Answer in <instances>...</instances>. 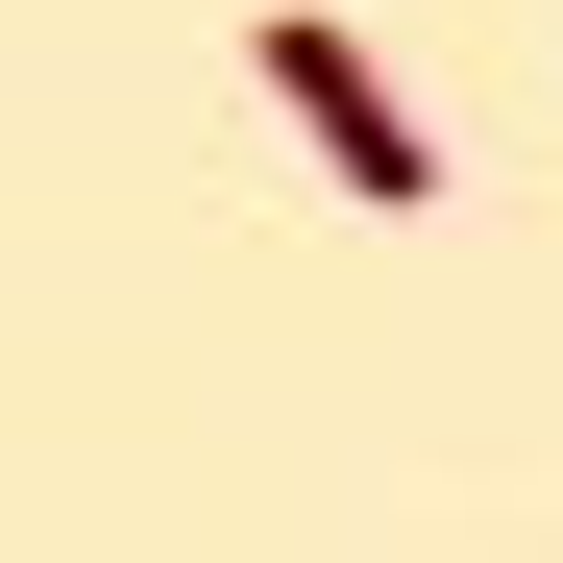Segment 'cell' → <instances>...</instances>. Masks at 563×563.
<instances>
[{"mask_svg": "<svg viewBox=\"0 0 563 563\" xmlns=\"http://www.w3.org/2000/svg\"><path fill=\"white\" fill-rule=\"evenodd\" d=\"M245 49H269V99H295V147L343 172L367 221H441V123L393 99V74H367V25H245Z\"/></svg>", "mask_w": 563, "mask_h": 563, "instance_id": "6da1fadb", "label": "cell"}]
</instances>
